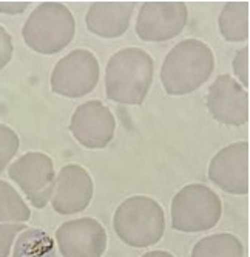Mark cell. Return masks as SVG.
<instances>
[{"mask_svg":"<svg viewBox=\"0 0 250 257\" xmlns=\"http://www.w3.org/2000/svg\"><path fill=\"white\" fill-rule=\"evenodd\" d=\"M99 62L88 50H74L62 58L51 73V90L65 98H82L99 82Z\"/></svg>","mask_w":250,"mask_h":257,"instance_id":"6","label":"cell"},{"mask_svg":"<svg viewBox=\"0 0 250 257\" xmlns=\"http://www.w3.org/2000/svg\"><path fill=\"white\" fill-rule=\"evenodd\" d=\"M222 215L220 195L204 185L193 183L172 200V226L181 232H202L215 228Z\"/></svg>","mask_w":250,"mask_h":257,"instance_id":"5","label":"cell"},{"mask_svg":"<svg viewBox=\"0 0 250 257\" xmlns=\"http://www.w3.org/2000/svg\"><path fill=\"white\" fill-rule=\"evenodd\" d=\"M207 107L212 116L226 125H242L248 121V95L230 75H221L208 88Z\"/></svg>","mask_w":250,"mask_h":257,"instance_id":"12","label":"cell"},{"mask_svg":"<svg viewBox=\"0 0 250 257\" xmlns=\"http://www.w3.org/2000/svg\"><path fill=\"white\" fill-rule=\"evenodd\" d=\"M242 254L241 240L228 232L204 237L192 249V257H242Z\"/></svg>","mask_w":250,"mask_h":257,"instance_id":"16","label":"cell"},{"mask_svg":"<svg viewBox=\"0 0 250 257\" xmlns=\"http://www.w3.org/2000/svg\"><path fill=\"white\" fill-rule=\"evenodd\" d=\"M234 71L242 87H248V48H242L234 59Z\"/></svg>","mask_w":250,"mask_h":257,"instance_id":"21","label":"cell"},{"mask_svg":"<svg viewBox=\"0 0 250 257\" xmlns=\"http://www.w3.org/2000/svg\"><path fill=\"white\" fill-rule=\"evenodd\" d=\"M25 231V226L17 223H5L0 225V257H8L12 248V242L17 235V232Z\"/></svg>","mask_w":250,"mask_h":257,"instance_id":"20","label":"cell"},{"mask_svg":"<svg viewBox=\"0 0 250 257\" xmlns=\"http://www.w3.org/2000/svg\"><path fill=\"white\" fill-rule=\"evenodd\" d=\"M30 208L11 185L0 180V222H28Z\"/></svg>","mask_w":250,"mask_h":257,"instance_id":"18","label":"cell"},{"mask_svg":"<svg viewBox=\"0 0 250 257\" xmlns=\"http://www.w3.org/2000/svg\"><path fill=\"white\" fill-rule=\"evenodd\" d=\"M93 180L79 164L62 168L52 191L51 205L58 214L70 215L82 212L93 198Z\"/></svg>","mask_w":250,"mask_h":257,"instance_id":"13","label":"cell"},{"mask_svg":"<svg viewBox=\"0 0 250 257\" xmlns=\"http://www.w3.org/2000/svg\"><path fill=\"white\" fill-rule=\"evenodd\" d=\"M10 178L19 185L31 205L44 209L54 191V164L42 152H26L8 171Z\"/></svg>","mask_w":250,"mask_h":257,"instance_id":"7","label":"cell"},{"mask_svg":"<svg viewBox=\"0 0 250 257\" xmlns=\"http://www.w3.org/2000/svg\"><path fill=\"white\" fill-rule=\"evenodd\" d=\"M208 178L234 195L248 194V143L238 141L221 149L208 166Z\"/></svg>","mask_w":250,"mask_h":257,"instance_id":"10","label":"cell"},{"mask_svg":"<svg viewBox=\"0 0 250 257\" xmlns=\"http://www.w3.org/2000/svg\"><path fill=\"white\" fill-rule=\"evenodd\" d=\"M116 121L112 110L100 101L80 104L71 116L70 131L86 149H104L114 137Z\"/></svg>","mask_w":250,"mask_h":257,"instance_id":"9","label":"cell"},{"mask_svg":"<svg viewBox=\"0 0 250 257\" xmlns=\"http://www.w3.org/2000/svg\"><path fill=\"white\" fill-rule=\"evenodd\" d=\"M56 242L64 257H102L106 248V232L102 223L84 217L60 225Z\"/></svg>","mask_w":250,"mask_h":257,"instance_id":"11","label":"cell"},{"mask_svg":"<svg viewBox=\"0 0 250 257\" xmlns=\"http://www.w3.org/2000/svg\"><path fill=\"white\" fill-rule=\"evenodd\" d=\"M134 2H94L86 13V28L104 39H116L128 30Z\"/></svg>","mask_w":250,"mask_h":257,"instance_id":"14","label":"cell"},{"mask_svg":"<svg viewBox=\"0 0 250 257\" xmlns=\"http://www.w3.org/2000/svg\"><path fill=\"white\" fill-rule=\"evenodd\" d=\"M19 137L11 127L0 124V174L5 171L12 157L19 151Z\"/></svg>","mask_w":250,"mask_h":257,"instance_id":"19","label":"cell"},{"mask_svg":"<svg viewBox=\"0 0 250 257\" xmlns=\"http://www.w3.org/2000/svg\"><path fill=\"white\" fill-rule=\"evenodd\" d=\"M12 257H56L54 242L44 229H25L14 245Z\"/></svg>","mask_w":250,"mask_h":257,"instance_id":"17","label":"cell"},{"mask_svg":"<svg viewBox=\"0 0 250 257\" xmlns=\"http://www.w3.org/2000/svg\"><path fill=\"white\" fill-rule=\"evenodd\" d=\"M113 226L125 245L147 248L156 245L164 235V209L147 195H134L119 205L114 212Z\"/></svg>","mask_w":250,"mask_h":257,"instance_id":"3","label":"cell"},{"mask_svg":"<svg viewBox=\"0 0 250 257\" xmlns=\"http://www.w3.org/2000/svg\"><path fill=\"white\" fill-rule=\"evenodd\" d=\"M76 22L70 10L59 2H44L24 25L25 44L36 53L56 54L74 38Z\"/></svg>","mask_w":250,"mask_h":257,"instance_id":"4","label":"cell"},{"mask_svg":"<svg viewBox=\"0 0 250 257\" xmlns=\"http://www.w3.org/2000/svg\"><path fill=\"white\" fill-rule=\"evenodd\" d=\"M220 31L228 42H244L248 38V4L228 2L220 14Z\"/></svg>","mask_w":250,"mask_h":257,"instance_id":"15","label":"cell"},{"mask_svg":"<svg viewBox=\"0 0 250 257\" xmlns=\"http://www.w3.org/2000/svg\"><path fill=\"white\" fill-rule=\"evenodd\" d=\"M142 257H174V255L170 254L168 251H148L147 254H144Z\"/></svg>","mask_w":250,"mask_h":257,"instance_id":"24","label":"cell"},{"mask_svg":"<svg viewBox=\"0 0 250 257\" xmlns=\"http://www.w3.org/2000/svg\"><path fill=\"white\" fill-rule=\"evenodd\" d=\"M213 68L215 56L212 48L198 39H186L167 54L160 68V81L168 95L182 96L207 82Z\"/></svg>","mask_w":250,"mask_h":257,"instance_id":"2","label":"cell"},{"mask_svg":"<svg viewBox=\"0 0 250 257\" xmlns=\"http://www.w3.org/2000/svg\"><path fill=\"white\" fill-rule=\"evenodd\" d=\"M30 7L28 2H0V13L4 14H20Z\"/></svg>","mask_w":250,"mask_h":257,"instance_id":"23","label":"cell"},{"mask_svg":"<svg viewBox=\"0 0 250 257\" xmlns=\"http://www.w3.org/2000/svg\"><path fill=\"white\" fill-rule=\"evenodd\" d=\"M154 64L140 48H124L114 53L105 70L106 98L128 105L144 102L153 82Z\"/></svg>","mask_w":250,"mask_h":257,"instance_id":"1","label":"cell"},{"mask_svg":"<svg viewBox=\"0 0 250 257\" xmlns=\"http://www.w3.org/2000/svg\"><path fill=\"white\" fill-rule=\"evenodd\" d=\"M12 58V41L8 31L0 27V70L5 68Z\"/></svg>","mask_w":250,"mask_h":257,"instance_id":"22","label":"cell"},{"mask_svg":"<svg viewBox=\"0 0 250 257\" xmlns=\"http://www.w3.org/2000/svg\"><path fill=\"white\" fill-rule=\"evenodd\" d=\"M187 17L182 2H146L139 10L136 34L146 42L170 41L186 28Z\"/></svg>","mask_w":250,"mask_h":257,"instance_id":"8","label":"cell"}]
</instances>
